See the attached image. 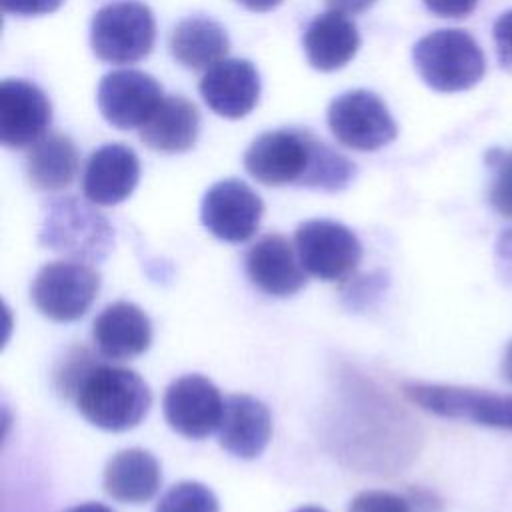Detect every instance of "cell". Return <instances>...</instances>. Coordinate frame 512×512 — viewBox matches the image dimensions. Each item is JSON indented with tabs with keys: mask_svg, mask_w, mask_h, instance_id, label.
I'll use <instances>...</instances> for the list:
<instances>
[{
	"mask_svg": "<svg viewBox=\"0 0 512 512\" xmlns=\"http://www.w3.org/2000/svg\"><path fill=\"white\" fill-rule=\"evenodd\" d=\"M244 168L266 186L298 184L336 192L348 186L356 166L302 128L260 134L244 152Z\"/></svg>",
	"mask_w": 512,
	"mask_h": 512,
	"instance_id": "cell-1",
	"label": "cell"
},
{
	"mask_svg": "<svg viewBox=\"0 0 512 512\" xmlns=\"http://www.w3.org/2000/svg\"><path fill=\"white\" fill-rule=\"evenodd\" d=\"M74 400L90 424L108 432H124L144 420L152 394L134 370L98 362L82 380Z\"/></svg>",
	"mask_w": 512,
	"mask_h": 512,
	"instance_id": "cell-2",
	"label": "cell"
},
{
	"mask_svg": "<svg viewBox=\"0 0 512 512\" xmlns=\"http://www.w3.org/2000/svg\"><path fill=\"white\" fill-rule=\"evenodd\" d=\"M420 78L436 92H462L478 84L486 70L478 42L458 28H442L422 36L412 48Z\"/></svg>",
	"mask_w": 512,
	"mask_h": 512,
	"instance_id": "cell-3",
	"label": "cell"
},
{
	"mask_svg": "<svg viewBox=\"0 0 512 512\" xmlns=\"http://www.w3.org/2000/svg\"><path fill=\"white\" fill-rule=\"evenodd\" d=\"M112 238L108 220L74 196L52 200L40 228L42 246L82 262L104 260Z\"/></svg>",
	"mask_w": 512,
	"mask_h": 512,
	"instance_id": "cell-4",
	"label": "cell"
},
{
	"mask_svg": "<svg viewBox=\"0 0 512 512\" xmlns=\"http://www.w3.org/2000/svg\"><path fill=\"white\" fill-rule=\"evenodd\" d=\"M156 26L150 8L136 0L102 6L90 24L94 54L110 64H132L150 54Z\"/></svg>",
	"mask_w": 512,
	"mask_h": 512,
	"instance_id": "cell-5",
	"label": "cell"
},
{
	"mask_svg": "<svg viewBox=\"0 0 512 512\" xmlns=\"http://www.w3.org/2000/svg\"><path fill=\"white\" fill-rule=\"evenodd\" d=\"M100 290V274L82 260H54L44 264L30 286L38 312L56 322L82 318Z\"/></svg>",
	"mask_w": 512,
	"mask_h": 512,
	"instance_id": "cell-6",
	"label": "cell"
},
{
	"mask_svg": "<svg viewBox=\"0 0 512 512\" xmlns=\"http://www.w3.org/2000/svg\"><path fill=\"white\" fill-rule=\"evenodd\" d=\"M402 390L412 404L430 414L512 430V394L422 382H408Z\"/></svg>",
	"mask_w": 512,
	"mask_h": 512,
	"instance_id": "cell-7",
	"label": "cell"
},
{
	"mask_svg": "<svg viewBox=\"0 0 512 512\" xmlns=\"http://www.w3.org/2000/svg\"><path fill=\"white\" fill-rule=\"evenodd\" d=\"M328 126L340 144L360 152L378 150L398 134L386 104L368 90L336 96L328 108Z\"/></svg>",
	"mask_w": 512,
	"mask_h": 512,
	"instance_id": "cell-8",
	"label": "cell"
},
{
	"mask_svg": "<svg viewBox=\"0 0 512 512\" xmlns=\"http://www.w3.org/2000/svg\"><path fill=\"white\" fill-rule=\"evenodd\" d=\"M294 246L308 274L320 280H340L354 272L362 258L358 236L336 220H306L296 228Z\"/></svg>",
	"mask_w": 512,
	"mask_h": 512,
	"instance_id": "cell-9",
	"label": "cell"
},
{
	"mask_svg": "<svg viewBox=\"0 0 512 512\" xmlns=\"http://www.w3.org/2000/svg\"><path fill=\"white\" fill-rule=\"evenodd\" d=\"M264 212L260 196L242 180L228 178L212 184L200 206V218L206 230L224 242L250 240Z\"/></svg>",
	"mask_w": 512,
	"mask_h": 512,
	"instance_id": "cell-10",
	"label": "cell"
},
{
	"mask_svg": "<svg viewBox=\"0 0 512 512\" xmlns=\"http://www.w3.org/2000/svg\"><path fill=\"white\" fill-rule=\"evenodd\" d=\"M226 400L202 374L176 378L164 392V418L186 438H206L220 428Z\"/></svg>",
	"mask_w": 512,
	"mask_h": 512,
	"instance_id": "cell-11",
	"label": "cell"
},
{
	"mask_svg": "<svg viewBox=\"0 0 512 512\" xmlns=\"http://www.w3.org/2000/svg\"><path fill=\"white\" fill-rule=\"evenodd\" d=\"M162 100V86L140 70H114L106 74L96 94L104 120L120 130L142 128Z\"/></svg>",
	"mask_w": 512,
	"mask_h": 512,
	"instance_id": "cell-12",
	"label": "cell"
},
{
	"mask_svg": "<svg viewBox=\"0 0 512 512\" xmlns=\"http://www.w3.org/2000/svg\"><path fill=\"white\" fill-rule=\"evenodd\" d=\"M52 122L48 96L32 82L0 84V142L6 148L34 146Z\"/></svg>",
	"mask_w": 512,
	"mask_h": 512,
	"instance_id": "cell-13",
	"label": "cell"
},
{
	"mask_svg": "<svg viewBox=\"0 0 512 512\" xmlns=\"http://www.w3.org/2000/svg\"><path fill=\"white\" fill-rule=\"evenodd\" d=\"M244 264L250 282L270 296H292L308 280L296 246L282 234H266L256 240L248 248Z\"/></svg>",
	"mask_w": 512,
	"mask_h": 512,
	"instance_id": "cell-14",
	"label": "cell"
},
{
	"mask_svg": "<svg viewBox=\"0 0 512 512\" xmlns=\"http://www.w3.org/2000/svg\"><path fill=\"white\" fill-rule=\"evenodd\" d=\"M206 106L218 116L236 120L254 110L260 96V76L252 62L242 58L220 60L200 80Z\"/></svg>",
	"mask_w": 512,
	"mask_h": 512,
	"instance_id": "cell-15",
	"label": "cell"
},
{
	"mask_svg": "<svg viewBox=\"0 0 512 512\" xmlns=\"http://www.w3.org/2000/svg\"><path fill=\"white\" fill-rule=\"evenodd\" d=\"M140 180V162L132 148L124 144H106L90 154L82 192L92 204L114 206L126 200Z\"/></svg>",
	"mask_w": 512,
	"mask_h": 512,
	"instance_id": "cell-16",
	"label": "cell"
},
{
	"mask_svg": "<svg viewBox=\"0 0 512 512\" xmlns=\"http://www.w3.org/2000/svg\"><path fill=\"white\" fill-rule=\"evenodd\" d=\"M92 338L104 358H134L150 348L152 322L136 304L114 302L94 318Z\"/></svg>",
	"mask_w": 512,
	"mask_h": 512,
	"instance_id": "cell-17",
	"label": "cell"
},
{
	"mask_svg": "<svg viewBox=\"0 0 512 512\" xmlns=\"http://www.w3.org/2000/svg\"><path fill=\"white\" fill-rule=\"evenodd\" d=\"M270 436L272 416L266 404L248 394L226 398L224 416L218 428V442L226 452L252 460L264 452Z\"/></svg>",
	"mask_w": 512,
	"mask_h": 512,
	"instance_id": "cell-18",
	"label": "cell"
},
{
	"mask_svg": "<svg viewBox=\"0 0 512 512\" xmlns=\"http://www.w3.org/2000/svg\"><path fill=\"white\" fill-rule=\"evenodd\" d=\"M302 46L306 60L320 72H332L346 66L360 48L356 24L338 10L318 14L304 30Z\"/></svg>",
	"mask_w": 512,
	"mask_h": 512,
	"instance_id": "cell-19",
	"label": "cell"
},
{
	"mask_svg": "<svg viewBox=\"0 0 512 512\" xmlns=\"http://www.w3.org/2000/svg\"><path fill=\"white\" fill-rule=\"evenodd\" d=\"M162 474L158 460L142 448L116 452L104 468V492L118 502H148L160 488Z\"/></svg>",
	"mask_w": 512,
	"mask_h": 512,
	"instance_id": "cell-20",
	"label": "cell"
},
{
	"mask_svg": "<svg viewBox=\"0 0 512 512\" xmlns=\"http://www.w3.org/2000/svg\"><path fill=\"white\" fill-rule=\"evenodd\" d=\"M200 116L196 106L182 96H164L154 114L140 128V140L158 152L178 154L196 144Z\"/></svg>",
	"mask_w": 512,
	"mask_h": 512,
	"instance_id": "cell-21",
	"label": "cell"
},
{
	"mask_svg": "<svg viewBox=\"0 0 512 512\" xmlns=\"http://www.w3.org/2000/svg\"><path fill=\"white\" fill-rule=\"evenodd\" d=\"M230 48L226 30L212 18L192 16L176 24L170 52L188 70H204L224 60Z\"/></svg>",
	"mask_w": 512,
	"mask_h": 512,
	"instance_id": "cell-22",
	"label": "cell"
},
{
	"mask_svg": "<svg viewBox=\"0 0 512 512\" xmlns=\"http://www.w3.org/2000/svg\"><path fill=\"white\" fill-rule=\"evenodd\" d=\"M78 172V150L64 134L40 138L26 160V174L38 190H62L72 184Z\"/></svg>",
	"mask_w": 512,
	"mask_h": 512,
	"instance_id": "cell-23",
	"label": "cell"
},
{
	"mask_svg": "<svg viewBox=\"0 0 512 512\" xmlns=\"http://www.w3.org/2000/svg\"><path fill=\"white\" fill-rule=\"evenodd\" d=\"M218 498L200 482H178L158 500L154 512H218Z\"/></svg>",
	"mask_w": 512,
	"mask_h": 512,
	"instance_id": "cell-24",
	"label": "cell"
},
{
	"mask_svg": "<svg viewBox=\"0 0 512 512\" xmlns=\"http://www.w3.org/2000/svg\"><path fill=\"white\" fill-rule=\"evenodd\" d=\"M96 364L98 360L86 346L74 344L72 348H68L64 352V358L56 364V370H54L56 392L64 398H74L82 380Z\"/></svg>",
	"mask_w": 512,
	"mask_h": 512,
	"instance_id": "cell-25",
	"label": "cell"
},
{
	"mask_svg": "<svg viewBox=\"0 0 512 512\" xmlns=\"http://www.w3.org/2000/svg\"><path fill=\"white\" fill-rule=\"evenodd\" d=\"M486 166L492 170L488 200L498 214L512 218V150H488Z\"/></svg>",
	"mask_w": 512,
	"mask_h": 512,
	"instance_id": "cell-26",
	"label": "cell"
},
{
	"mask_svg": "<svg viewBox=\"0 0 512 512\" xmlns=\"http://www.w3.org/2000/svg\"><path fill=\"white\" fill-rule=\"evenodd\" d=\"M348 512H412L406 496L386 490H366L352 498Z\"/></svg>",
	"mask_w": 512,
	"mask_h": 512,
	"instance_id": "cell-27",
	"label": "cell"
},
{
	"mask_svg": "<svg viewBox=\"0 0 512 512\" xmlns=\"http://www.w3.org/2000/svg\"><path fill=\"white\" fill-rule=\"evenodd\" d=\"M496 54L502 68L512 70V10L500 14L492 26Z\"/></svg>",
	"mask_w": 512,
	"mask_h": 512,
	"instance_id": "cell-28",
	"label": "cell"
},
{
	"mask_svg": "<svg viewBox=\"0 0 512 512\" xmlns=\"http://www.w3.org/2000/svg\"><path fill=\"white\" fill-rule=\"evenodd\" d=\"M64 0H0L4 12L16 16H40L50 14L62 6Z\"/></svg>",
	"mask_w": 512,
	"mask_h": 512,
	"instance_id": "cell-29",
	"label": "cell"
},
{
	"mask_svg": "<svg viewBox=\"0 0 512 512\" xmlns=\"http://www.w3.org/2000/svg\"><path fill=\"white\" fill-rule=\"evenodd\" d=\"M424 6L440 18H466L472 14L480 0H422Z\"/></svg>",
	"mask_w": 512,
	"mask_h": 512,
	"instance_id": "cell-30",
	"label": "cell"
},
{
	"mask_svg": "<svg viewBox=\"0 0 512 512\" xmlns=\"http://www.w3.org/2000/svg\"><path fill=\"white\" fill-rule=\"evenodd\" d=\"M496 264L506 282H512V228L504 230L496 240Z\"/></svg>",
	"mask_w": 512,
	"mask_h": 512,
	"instance_id": "cell-31",
	"label": "cell"
},
{
	"mask_svg": "<svg viewBox=\"0 0 512 512\" xmlns=\"http://www.w3.org/2000/svg\"><path fill=\"white\" fill-rule=\"evenodd\" d=\"M412 512H440V500L426 490H412L408 496Z\"/></svg>",
	"mask_w": 512,
	"mask_h": 512,
	"instance_id": "cell-32",
	"label": "cell"
},
{
	"mask_svg": "<svg viewBox=\"0 0 512 512\" xmlns=\"http://www.w3.org/2000/svg\"><path fill=\"white\" fill-rule=\"evenodd\" d=\"M376 0H326V4L332 8V10H338V12H344V14H358V12H364L368 10Z\"/></svg>",
	"mask_w": 512,
	"mask_h": 512,
	"instance_id": "cell-33",
	"label": "cell"
},
{
	"mask_svg": "<svg viewBox=\"0 0 512 512\" xmlns=\"http://www.w3.org/2000/svg\"><path fill=\"white\" fill-rule=\"evenodd\" d=\"M236 2H240L242 6H246L252 12H268L282 4V0H236Z\"/></svg>",
	"mask_w": 512,
	"mask_h": 512,
	"instance_id": "cell-34",
	"label": "cell"
},
{
	"mask_svg": "<svg viewBox=\"0 0 512 512\" xmlns=\"http://www.w3.org/2000/svg\"><path fill=\"white\" fill-rule=\"evenodd\" d=\"M66 512H114L112 508L100 504V502H84V504H78Z\"/></svg>",
	"mask_w": 512,
	"mask_h": 512,
	"instance_id": "cell-35",
	"label": "cell"
},
{
	"mask_svg": "<svg viewBox=\"0 0 512 512\" xmlns=\"http://www.w3.org/2000/svg\"><path fill=\"white\" fill-rule=\"evenodd\" d=\"M502 374L506 376L508 382H512V342L508 344L504 358H502Z\"/></svg>",
	"mask_w": 512,
	"mask_h": 512,
	"instance_id": "cell-36",
	"label": "cell"
},
{
	"mask_svg": "<svg viewBox=\"0 0 512 512\" xmlns=\"http://www.w3.org/2000/svg\"><path fill=\"white\" fill-rule=\"evenodd\" d=\"M294 512H326V510L320 506H302V508H296Z\"/></svg>",
	"mask_w": 512,
	"mask_h": 512,
	"instance_id": "cell-37",
	"label": "cell"
}]
</instances>
